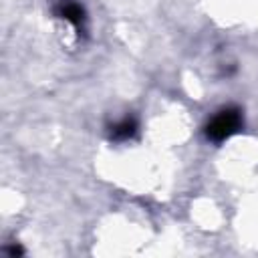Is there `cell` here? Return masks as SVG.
<instances>
[{"label":"cell","mask_w":258,"mask_h":258,"mask_svg":"<svg viewBox=\"0 0 258 258\" xmlns=\"http://www.w3.org/2000/svg\"><path fill=\"white\" fill-rule=\"evenodd\" d=\"M240 125H242L240 111L234 107H228L212 117V121L206 125V135L214 141H222V139H228L232 133H236Z\"/></svg>","instance_id":"6da1fadb"},{"label":"cell","mask_w":258,"mask_h":258,"mask_svg":"<svg viewBox=\"0 0 258 258\" xmlns=\"http://www.w3.org/2000/svg\"><path fill=\"white\" fill-rule=\"evenodd\" d=\"M54 12L77 28H81L85 22V10L77 0H58L54 6Z\"/></svg>","instance_id":"7a4b0ae2"},{"label":"cell","mask_w":258,"mask_h":258,"mask_svg":"<svg viewBox=\"0 0 258 258\" xmlns=\"http://www.w3.org/2000/svg\"><path fill=\"white\" fill-rule=\"evenodd\" d=\"M135 129H137L135 119L125 117L123 121H119L117 125H113V129H111V137H115V139H127V137H131V135L135 133Z\"/></svg>","instance_id":"3957f363"}]
</instances>
